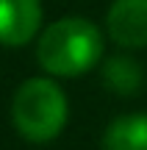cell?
<instances>
[{
    "instance_id": "cell-1",
    "label": "cell",
    "mask_w": 147,
    "mask_h": 150,
    "mask_svg": "<svg viewBox=\"0 0 147 150\" xmlns=\"http://www.w3.org/2000/svg\"><path fill=\"white\" fill-rule=\"evenodd\" d=\"M103 56V33L92 20L64 17L44 28L36 45V59L44 72L75 78L89 72Z\"/></svg>"
},
{
    "instance_id": "cell-6",
    "label": "cell",
    "mask_w": 147,
    "mask_h": 150,
    "mask_svg": "<svg viewBox=\"0 0 147 150\" xmlns=\"http://www.w3.org/2000/svg\"><path fill=\"white\" fill-rule=\"evenodd\" d=\"M142 67L131 56H111L103 64V83L117 95H133L142 89Z\"/></svg>"
},
{
    "instance_id": "cell-5",
    "label": "cell",
    "mask_w": 147,
    "mask_h": 150,
    "mask_svg": "<svg viewBox=\"0 0 147 150\" xmlns=\"http://www.w3.org/2000/svg\"><path fill=\"white\" fill-rule=\"evenodd\" d=\"M103 150H147V114H122L114 117L100 139Z\"/></svg>"
},
{
    "instance_id": "cell-2",
    "label": "cell",
    "mask_w": 147,
    "mask_h": 150,
    "mask_svg": "<svg viewBox=\"0 0 147 150\" xmlns=\"http://www.w3.org/2000/svg\"><path fill=\"white\" fill-rule=\"evenodd\" d=\"M67 114H70L67 97L61 86L50 78H28L11 100L14 128L33 145L56 139L67 125Z\"/></svg>"
},
{
    "instance_id": "cell-4",
    "label": "cell",
    "mask_w": 147,
    "mask_h": 150,
    "mask_svg": "<svg viewBox=\"0 0 147 150\" xmlns=\"http://www.w3.org/2000/svg\"><path fill=\"white\" fill-rule=\"evenodd\" d=\"M42 22L39 0H0V45L20 47L31 42Z\"/></svg>"
},
{
    "instance_id": "cell-3",
    "label": "cell",
    "mask_w": 147,
    "mask_h": 150,
    "mask_svg": "<svg viewBox=\"0 0 147 150\" xmlns=\"http://www.w3.org/2000/svg\"><path fill=\"white\" fill-rule=\"evenodd\" d=\"M106 31L120 47H147V0H114L106 14Z\"/></svg>"
}]
</instances>
